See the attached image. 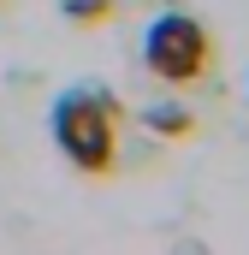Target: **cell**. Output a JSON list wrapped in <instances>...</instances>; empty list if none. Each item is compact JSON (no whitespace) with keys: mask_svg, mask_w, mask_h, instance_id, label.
<instances>
[{"mask_svg":"<svg viewBox=\"0 0 249 255\" xmlns=\"http://www.w3.org/2000/svg\"><path fill=\"white\" fill-rule=\"evenodd\" d=\"M124 119H130L124 101L113 89H101V83H71V89L54 95V107H48L54 148H60L77 172H89V178H107L119 166V125Z\"/></svg>","mask_w":249,"mask_h":255,"instance_id":"obj_1","label":"cell"},{"mask_svg":"<svg viewBox=\"0 0 249 255\" xmlns=\"http://www.w3.org/2000/svg\"><path fill=\"white\" fill-rule=\"evenodd\" d=\"M142 71L154 83H202L214 71V36L190 12H154L142 30Z\"/></svg>","mask_w":249,"mask_h":255,"instance_id":"obj_2","label":"cell"},{"mask_svg":"<svg viewBox=\"0 0 249 255\" xmlns=\"http://www.w3.org/2000/svg\"><path fill=\"white\" fill-rule=\"evenodd\" d=\"M60 18H71L77 30H95L119 18V0H60Z\"/></svg>","mask_w":249,"mask_h":255,"instance_id":"obj_3","label":"cell"},{"mask_svg":"<svg viewBox=\"0 0 249 255\" xmlns=\"http://www.w3.org/2000/svg\"><path fill=\"white\" fill-rule=\"evenodd\" d=\"M142 125L154 130V136H190V130H196V119H190L184 107L160 101V107H148V113H142Z\"/></svg>","mask_w":249,"mask_h":255,"instance_id":"obj_4","label":"cell"}]
</instances>
